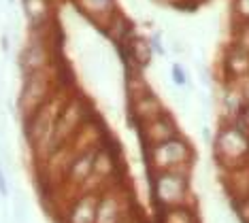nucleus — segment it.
Listing matches in <instances>:
<instances>
[{
  "label": "nucleus",
  "mask_w": 249,
  "mask_h": 223,
  "mask_svg": "<svg viewBox=\"0 0 249 223\" xmlns=\"http://www.w3.org/2000/svg\"><path fill=\"white\" fill-rule=\"evenodd\" d=\"M24 9L30 26L41 28L47 21V0H24Z\"/></svg>",
  "instance_id": "ddd939ff"
},
{
  "label": "nucleus",
  "mask_w": 249,
  "mask_h": 223,
  "mask_svg": "<svg viewBox=\"0 0 249 223\" xmlns=\"http://www.w3.org/2000/svg\"><path fill=\"white\" fill-rule=\"evenodd\" d=\"M141 134L147 140V145H154V142H162V140L173 138V136H179L181 130L171 113L162 111L158 117L149 119L147 123L141 125Z\"/></svg>",
  "instance_id": "39448f33"
},
{
  "label": "nucleus",
  "mask_w": 249,
  "mask_h": 223,
  "mask_svg": "<svg viewBox=\"0 0 249 223\" xmlns=\"http://www.w3.org/2000/svg\"><path fill=\"white\" fill-rule=\"evenodd\" d=\"M81 7L88 11V13H107V11L113 9V0H81Z\"/></svg>",
  "instance_id": "4468645a"
},
{
  "label": "nucleus",
  "mask_w": 249,
  "mask_h": 223,
  "mask_svg": "<svg viewBox=\"0 0 249 223\" xmlns=\"http://www.w3.org/2000/svg\"><path fill=\"white\" fill-rule=\"evenodd\" d=\"M115 172H117V159L113 147L98 142V151L94 153V174H98L100 179H109Z\"/></svg>",
  "instance_id": "9b49d317"
},
{
  "label": "nucleus",
  "mask_w": 249,
  "mask_h": 223,
  "mask_svg": "<svg viewBox=\"0 0 249 223\" xmlns=\"http://www.w3.org/2000/svg\"><path fill=\"white\" fill-rule=\"evenodd\" d=\"M194 147L183 136H173L168 140L147 145V164L151 172H162V170H181V172H192L194 166Z\"/></svg>",
  "instance_id": "f257e3e1"
},
{
  "label": "nucleus",
  "mask_w": 249,
  "mask_h": 223,
  "mask_svg": "<svg viewBox=\"0 0 249 223\" xmlns=\"http://www.w3.org/2000/svg\"><path fill=\"white\" fill-rule=\"evenodd\" d=\"M171 77H173V83L177 85V87H192L190 74L181 64H173L171 66Z\"/></svg>",
  "instance_id": "2eb2a0df"
},
{
  "label": "nucleus",
  "mask_w": 249,
  "mask_h": 223,
  "mask_svg": "<svg viewBox=\"0 0 249 223\" xmlns=\"http://www.w3.org/2000/svg\"><path fill=\"white\" fill-rule=\"evenodd\" d=\"M171 49H173V53H177V55H181V53H185V45H183V41H179V38H173V43H171Z\"/></svg>",
  "instance_id": "aec40b11"
},
{
  "label": "nucleus",
  "mask_w": 249,
  "mask_h": 223,
  "mask_svg": "<svg viewBox=\"0 0 249 223\" xmlns=\"http://www.w3.org/2000/svg\"><path fill=\"white\" fill-rule=\"evenodd\" d=\"M224 68L228 74V81H239V79L249 74V51H245L241 45H234L224 60Z\"/></svg>",
  "instance_id": "9d476101"
},
{
  "label": "nucleus",
  "mask_w": 249,
  "mask_h": 223,
  "mask_svg": "<svg viewBox=\"0 0 249 223\" xmlns=\"http://www.w3.org/2000/svg\"><path fill=\"white\" fill-rule=\"evenodd\" d=\"M124 198L117 189H103L96 202V223H122Z\"/></svg>",
  "instance_id": "423d86ee"
},
{
  "label": "nucleus",
  "mask_w": 249,
  "mask_h": 223,
  "mask_svg": "<svg viewBox=\"0 0 249 223\" xmlns=\"http://www.w3.org/2000/svg\"><path fill=\"white\" fill-rule=\"evenodd\" d=\"M96 202H98V193H81L69 208L66 223H96Z\"/></svg>",
  "instance_id": "1a4fd4ad"
},
{
  "label": "nucleus",
  "mask_w": 249,
  "mask_h": 223,
  "mask_svg": "<svg viewBox=\"0 0 249 223\" xmlns=\"http://www.w3.org/2000/svg\"><path fill=\"white\" fill-rule=\"evenodd\" d=\"M49 66V51L45 45L43 36H32L28 45L19 53V70L21 72H32V70H47Z\"/></svg>",
  "instance_id": "0eeeda50"
},
{
  "label": "nucleus",
  "mask_w": 249,
  "mask_h": 223,
  "mask_svg": "<svg viewBox=\"0 0 249 223\" xmlns=\"http://www.w3.org/2000/svg\"><path fill=\"white\" fill-rule=\"evenodd\" d=\"M21 74H24V81H21V89L18 96V111L26 119L35 108L52 98V77L47 70H32Z\"/></svg>",
  "instance_id": "20e7f679"
},
{
  "label": "nucleus",
  "mask_w": 249,
  "mask_h": 223,
  "mask_svg": "<svg viewBox=\"0 0 249 223\" xmlns=\"http://www.w3.org/2000/svg\"><path fill=\"white\" fill-rule=\"evenodd\" d=\"M0 196H2V198L9 196V183H7V174H4L2 157H0Z\"/></svg>",
  "instance_id": "a211bd4d"
},
{
  "label": "nucleus",
  "mask_w": 249,
  "mask_h": 223,
  "mask_svg": "<svg viewBox=\"0 0 249 223\" xmlns=\"http://www.w3.org/2000/svg\"><path fill=\"white\" fill-rule=\"evenodd\" d=\"M234 11L245 21H249V0H234Z\"/></svg>",
  "instance_id": "f3484780"
},
{
  "label": "nucleus",
  "mask_w": 249,
  "mask_h": 223,
  "mask_svg": "<svg viewBox=\"0 0 249 223\" xmlns=\"http://www.w3.org/2000/svg\"><path fill=\"white\" fill-rule=\"evenodd\" d=\"M9 2H13V0H9Z\"/></svg>",
  "instance_id": "412c9836"
},
{
  "label": "nucleus",
  "mask_w": 249,
  "mask_h": 223,
  "mask_svg": "<svg viewBox=\"0 0 249 223\" xmlns=\"http://www.w3.org/2000/svg\"><path fill=\"white\" fill-rule=\"evenodd\" d=\"M94 172V153H79L72 162L66 166V176L71 183H83L89 179V174Z\"/></svg>",
  "instance_id": "f8f14e48"
},
{
  "label": "nucleus",
  "mask_w": 249,
  "mask_h": 223,
  "mask_svg": "<svg viewBox=\"0 0 249 223\" xmlns=\"http://www.w3.org/2000/svg\"><path fill=\"white\" fill-rule=\"evenodd\" d=\"M234 208H236V213H239L241 221L243 223H249V196L234 200Z\"/></svg>",
  "instance_id": "dca6fc26"
},
{
  "label": "nucleus",
  "mask_w": 249,
  "mask_h": 223,
  "mask_svg": "<svg viewBox=\"0 0 249 223\" xmlns=\"http://www.w3.org/2000/svg\"><path fill=\"white\" fill-rule=\"evenodd\" d=\"M213 153L226 168H239L247 164L249 157V132L239 128L236 123H222L213 136Z\"/></svg>",
  "instance_id": "7ed1b4c3"
},
{
  "label": "nucleus",
  "mask_w": 249,
  "mask_h": 223,
  "mask_svg": "<svg viewBox=\"0 0 249 223\" xmlns=\"http://www.w3.org/2000/svg\"><path fill=\"white\" fill-rule=\"evenodd\" d=\"M130 111H132L134 121H139L141 125H143V123L149 121V119L160 115V113L164 111V104H162V100L158 98L154 91L147 89V91H143V94H139V96H132Z\"/></svg>",
  "instance_id": "6e6552de"
},
{
  "label": "nucleus",
  "mask_w": 249,
  "mask_h": 223,
  "mask_svg": "<svg viewBox=\"0 0 249 223\" xmlns=\"http://www.w3.org/2000/svg\"><path fill=\"white\" fill-rule=\"evenodd\" d=\"M190 174L181 170H162L151 172L149 189L151 200L160 210L173 206H185L190 204Z\"/></svg>",
  "instance_id": "f03ea898"
},
{
  "label": "nucleus",
  "mask_w": 249,
  "mask_h": 223,
  "mask_svg": "<svg viewBox=\"0 0 249 223\" xmlns=\"http://www.w3.org/2000/svg\"><path fill=\"white\" fill-rule=\"evenodd\" d=\"M149 45H151V51H156L158 55H164V53H166V49L162 47V41H160V32H156L154 36H151Z\"/></svg>",
  "instance_id": "6ab92c4d"
}]
</instances>
